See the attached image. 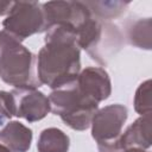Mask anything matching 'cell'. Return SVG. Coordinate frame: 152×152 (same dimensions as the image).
Listing matches in <instances>:
<instances>
[{
  "label": "cell",
  "instance_id": "6da1fadb",
  "mask_svg": "<svg viewBox=\"0 0 152 152\" xmlns=\"http://www.w3.org/2000/svg\"><path fill=\"white\" fill-rule=\"evenodd\" d=\"M46 112H49L48 99L42 93H32L21 99L17 115L33 121L37 119H42L46 114Z\"/></svg>",
  "mask_w": 152,
  "mask_h": 152
},
{
  "label": "cell",
  "instance_id": "7a4b0ae2",
  "mask_svg": "<svg viewBox=\"0 0 152 152\" xmlns=\"http://www.w3.org/2000/svg\"><path fill=\"white\" fill-rule=\"evenodd\" d=\"M66 138L61 131L58 129H46L42 133L40 139L46 141L39 140V151L40 152H66L69 142H57L62 139Z\"/></svg>",
  "mask_w": 152,
  "mask_h": 152
}]
</instances>
